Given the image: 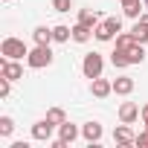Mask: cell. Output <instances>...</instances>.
Listing matches in <instances>:
<instances>
[{
    "label": "cell",
    "instance_id": "cell-1",
    "mask_svg": "<svg viewBox=\"0 0 148 148\" xmlns=\"http://www.w3.org/2000/svg\"><path fill=\"white\" fill-rule=\"evenodd\" d=\"M102 70H105V61H102V55L99 52H87L84 55V61H82V73H84V79H99L102 76Z\"/></svg>",
    "mask_w": 148,
    "mask_h": 148
},
{
    "label": "cell",
    "instance_id": "cell-2",
    "mask_svg": "<svg viewBox=\"0 0 148 148\" xmlns=\"http://www.w3.org/2000/svg\"><path fill=\"white\" fill-rule=\"evenodd\" d=\"M26 64H29L32 70L49 67V64H52V49H49V47H41V44H35V49L26 55Z\"/></svg>",
    "mask_w": 148,
    "mask_h": 148
},
{
    "label": "cell",
    "instance_id": "cell-3",
    "mask_svg": "<svg viewBox=\"0 0 148 148\" xmlns=\"http://www.w3.org/2000/svg\"><path fill=\"white\" fill-rule=\"evenodd\" d=\"M0 55H6V58H15V61H21L23 55H29V49H26V44H23L21 38H6L3 44H0Z\"/></svg>",
    "mask_w": 148,
    "mask_h": 148
},
{
    "label": "cell",
    "instance_id": "cell-4",
    "mask_svg": "<svg viewBox=\"0 0 148 148\" xmlns=\"http://www.w3.org/2000/svg\"><path fill=\"white\" fill-rule=\"evenodd\" d=\"M119 32H122V21H119V18H105V21L93 29V35H96L99 41H110V38L119 35Z\"/></svg>",
    "mask_w": 148,
    "mask_h": 148
},
{
    "label": "cell",
    "instance_id": "cell-5",
    "mask_svg": "<svg viewBox=\"0 0 148 148\" xmlns=\"http://www.w3.org/2000/svg\"><path fill=\"white\" fill-rule=\"evenodd\" d=\"M0 76L9 79V82H18V79L23 76V67H21L15 58H3V61H0Z\"/></svg>",
    "mask_w": 148,
    "mask_h": 148
},
{
    "label": "cell",
    "instance_id": "cell-6",
    "mask_svg": "<svg viewBox=\"0 0 148 148\" xmlns=\"http://www.w3.org/2000/svg\"><path fill=\"white\" fill-rule=\"evenodd\" d=\"M52 131H55V122L47 116V119H41V122H35V125H32V139H38V142H47V139L52 136Z\"/></svg>",
    "mask_w": 148,
    "mask_h": 148
},
{
    "label": "cell",
    "instance_id": "cell-7",
    "mask_svg": "<svg viewBox=\"0 0 148 148\" xmlns=\"http://www.w3.org/2000/svg\"><path fill=\"white\" fill-rule=\"evenodd\" d=\"M113 142H116V145H136V134L128 128V122H122V125L113 131Z\"/></svg>",
    "mask_w": 148,
    "mask_h": 148
},
{
    "label": "cell",
    "instance_id": "cell-8",
    "mask_svg": "<svg viewBox=\"0 0 148 148\" xmlns=\"http://www.w3.org/2000/svg\"><path fill=\"white\" fill-rule=\"evenodd\" d=\"M90 90H93V96H96V99H105V96H110V93H113V82H108V79H102V76H99V79H93V82H90Z\"/></svg>",
    "mask_w": 148,
    "mask_h": 148
},
{
    "label": "cell",
    "instance_id": "cell-9",
    "mask_svg": "<svg viewBox=\"0 0 148 148\" xmlns=\"http://www.w3.org/2000/svg\"><path fill=\"white\" fill-rule=\"evenodd\" d=\"M76 136H79V128L73 125V122H61V125H58V139H61L64 145L76 142Z\"/></svg>",
    "mask_w": 148,
    "mask_h": 148
},
{
    "label": "cell",
    "instance_id": "cell-10",
    "mask_svg": "<svg viewBox=\"0 0 148 148\" xmlns=\"http://www.w3.org/2000/svg\"><path fill=\"white\" fill-rule=\"evenodd\" d=\"M82 136H84L90 145L99 142V139H102V125H99V122H87V125L82 128Z\"/></svg>",
    "mask_w": 148,
    "mask_h": 148
},
{
    "label": "cell",
    "instance_id": "cell-11",
    "mask_svg": "<svg viewBox=\"0 0 148 148\" xmlns=\"http://www.w3.org/2000/svg\"><path fill=\"white\" fill-rule=\"evenodd\" d=\"M113 93H119V96L134 93V79H131V76H119V79L113 82Z\"/></svg>",
    "mask_w": 148,
    "mask_h": 148
},
{
    "label": "cell",
    "instance_id": "cell-12",
    "mask_svg": "<svg viewBox=\"0 0 148 148\" xmlns=\"http://www.w3.org/2000/svg\"><path fill=\"white\" fill-rule=\"evenodd\" d=\"M136 116H139V108H136L134 102H125V105L119 108V119H122V122L131 125V122H136Z\"/></svg>",
    "mask_w": 148,
    "mask_h": 148
},
{
    "label": "cell",
    "instance_id": "cell-13",
    "mask_svg": "<svg viewBox=\"0 0 148 148\" xmlns=\"http://www.w3.org/2000/svg\"><path fill=\"white\" fill-rule=\"evenodd\" d=\"M79 23H84V26L96 29L102 21H99V12H93V9H82V12H79Z\"/></svg>",
    "mask_w": 148,
    "mask_h": 148
},
{
    "label": "cell",
    "instance_id": "cell-14",
    "mask_svg": "<svg viewBox=\"0 0 148 148\" xmlns=\"http://www.w3.org/2000/svg\"><path fill=\"white\" fill-rule=\"evenodd\" d=\"M32 38H35V44H41V47H49V41H55V38H52V29H47V26H35V29H32Z\"/></svg>",
    "mask_w": 148,
    "mask_h": 148
},
{
    "label": "cell",
    "instance_id": "cell-15",
    "mask_svg": "<svg viewBox=\"0 0 148 148\" xmlns=\"http://www.w3.org/2000/svg\"><path fill=\"white\" fill-rule=\"evenodd\" d=\"M90 35H93V29L84 26V23H76V26H73V41H76V44H87Z\"/></svg>",
    "mask_w": 148,
    "mask_h": 148
},
{
    "label": "cell",
    "instance_id": "cell-16",
    "mask_svg": "<svg viewBox=\"0 0 148 148\" xmlns=\"http://www.w3.org/2000/svg\"><path fill=\"white\" fill-rule=\"evenodd\" d=\"M122 6H125V15L128 18H139L142 9H145V0H125Z\"/></svg>",
    "mask_w": 148,
    "mask_h": 148
},
{
    "label": "cell",
    "instance_id": "cell-17",
    "mask_svg": "<svg viewBox=\"0 0 148 148\" xmlns=\"http://www.w3.org/2000/svg\"><path fill=\"white\" fill-rule=\"evenodd\" d=\"M52 38H55L58 44H67V41L73 38V29H70V26H64V23H61V26H52Z\"/></svg>",
    "mask_w": 148,
    "mask_h": 148
},
{
    "label": "cell",
    "instance_id": "cell-18",
    "mask_svg": "<svg viewBox=\"0 0 148 148\" xmlns=\"http://www.w3.org/2000/svg\"><path fill=\"white\" fill-rule=\"evenodd\" d=\"M125 55H128V61H131V64H142V58H145V49H142V44L136 41V44H134V47H131Z\"/></svg>",
    "mask_w": 148,
    "mask_h": 148
},
{
    "label": "cell",
    "instance_id": "cell-19",
    "mask_svg": "<svg viewBox=\"0 0 148 148\" xmlns=\"http://www.w3.org/2000/svg\"><path fill=\"white\" fill-rule=\"evenodd\" d=\"M134 44H136V41H134L131 32H119V35H116V49H125V52H128Z\"/></svg>",
    "mask_w": 148,
    "mask_h": 148
},
{
    "label": "cell",
    "instance_id": "cell-20",
    "mask_svg": "<svg viewBox=\"0 0 148 148\" xmlns=\"http://www.w3.org/2000/svg\"><path fill=\"white\" fill-rule=\"evenodd\" d=\"M131 35H134V41L145 44V41H148V26H145L142 21H136V23H134V29H131Z\"/></svg>",
    "mask_w": 148,
    "mask_h": 148
},
{
    "label": "cell",
    "instance_id": "cell-21",
    "mask_svg": "<svg viewBox=\"0 0 148 148\" xmlns=\"http://www.w3.org/2000/svg\"><path fill=\"white\" fill-rule=\"evenodd\" d=\"M110 64L122 70V67H128L131 61H128V55H125V49H113V52H110Z\"/></svg>",
    "mask_w": 148,
    "mask_h": 148
},
{
    "label": "cell",
    "instance_id": "cell-22",
    "mask_svg": "<svg viewBox=\"0 0 148 148\" xmlns=\"http://www.w3.org/2000/svg\"><path fill=\"white\" fill-rule=\"evenodd\" d=\"M15 131V119L12 116H0V136H12Z\"/></svg>",
    "mask_w": 148,
    "mask_h": 148
},
{
    "label": "cell",
    "instance_id": "cell-23",
    "mask_svg": "<svg viewBox=\"0 0 148 148\" xmlns=\"http://www.w3.org/2000/svg\"><path fill=\"white\" fill-rule=\"evenodd\" d=\"M47 116H49V119H52L55 125H61V122H67V116H64V110H61V108H49V110H47Z\"/></svg>",
    "mask_w": 148,
    "mask_h": 148
},
{
    "label": "cell",
    "instance_id": "cell-24",
    "mask_svg": "<svg viewBox=\"0 0 148 148\" xmlns=\"http://www.w3.org/2000/svg\"><path fill=\"white\" fill-rule=\"evenodd\" d=\"M70 6H73V0H52L55 12H70Z\"/></svg>",
    "mask_w": 148,
    "mask_h": 148
},
{
    "label": "cell",
    "instance_id": "cell-25",
    "mask_svg": "<svg viewBox=\"0 0 148 148\" xmlns=\"http://www.w3.org/2000/svg\"><path fill=\"white\" fill-rule=\"evenodd\" d=\"M136 145H139V148H148V128H145L142 134H136Z\"/></svg>",
    "mask_w": 148,
    "mask_h": 148
},
{
    "label": "cell",
    "instance_id": "cell-26",
    "mask_svg": "<svg viewBox=\"0 0 148 148\" xmlns=\"http://www.w3.org/2000/svg\"><path fill=\"white\" fill-rule=\"evenodd\" d=\"M9 84H12L9 79H3V82H0V96H3V99L9 96Z\"/></svg>",
    "mask_w": 148,
    "mask_h": 148
},
{
    "label": "cell",
    "instance_id": "cell-27",
    "mask_svg": "<svg viewBox=\"0 0 148 148\" xmlns=\"http://www.w3.org/2000/svg\"><path fill=\"white\" fill-rule=\"evenodd\" d=\"M142 122H145V128H148V105L142 108Z\"/></svg>",
    "mask_w": 148,
    "mask_h": 148
},
{
    "label": "cell",
    "instance_id": "cell-28",
    "mask_svg": "<svg viewBox=\"0 0 148 148\" xmlns=\"http://www.w3.org/2000/svg\"><path fill=\"white\" fill-rule=\"evenodd\" d=\"M136 21H142V23H145V26H148V15H139V18H136Z\"/></svg>",
    "mask_w": 148,
    "mask_h": 148
},
{
    "label": "cell",
    "instance_id": "cell-29",
    "mask_svg": "<svg viewBox=\"0 0 148 148\" xmlns=\"http://www.w3.org/2000/svg\"><path fill=\"white\" fill-rule=\"evenodd\" d=\"M145 9H148V0H145Z\"/></svg>",
    "mask_w": 148,
    "mask_h": 148
},
{
    "label": "cell",
    "instance_id": "cell-30",
    "mask_svg": "<svg viewBox=\"0 0 148 148\" xmlns=\"http://www.w3.org/2000/svg\"><path fill=\"white\" fill-rule=\"evenodd\" d=\"M122 3H125V0H122Z\"/></svg>",
    "mask_w": 148,
    "mask_h": 148
}]
</instances>
